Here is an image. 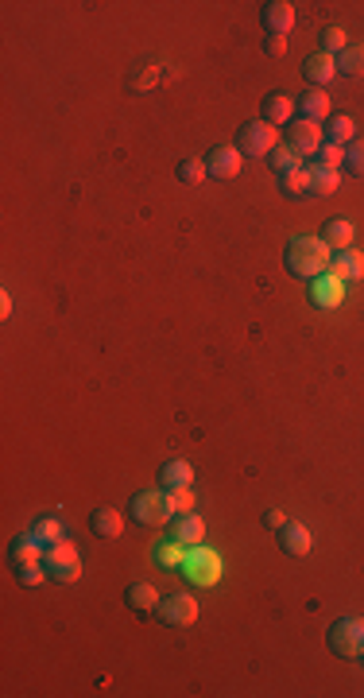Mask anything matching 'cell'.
Here are the masks:
<instances>
[{
    "label": "cell",
    "instance_id": "1",
    "mask_svg": "<svg viewBox=\"0 0 364 698\" xmlns=\"http://www.w3.org/2000/svg\"><path fill=\"white\" fill-rule=\"evenodd\" d=\"M330 260H334V249L326 244L322 237H307V233H299V237L287 241V252H284V264L287 272L295 279H318L330 272Z\"/></svg>",
    "mask_w": 364,
    "mask_h": 698
},
{
    "label": "cell",
    "instance_id": "2",
    "mask_svg": "<svg viewBox=\"0 0 364 698\" xmlns=\"http://www.w3.org/2000/svg\"><path fill=\"white\" fill-rule=\"evenodd\" d=\"M128 516H132L140 528H167V524L174 520L171 493H167V489H144V493L132 497V505H128Z\"/></svg>",
    "mask_w": 364,
    "mask_h": 698
},
{
    "label": "cell",
    "instance_id": "3",
    "mask_svg": "<svg viewBox=\"0 0 364 698\" xmlns=\"http://www.w3.org/2000/svg\"><path fill=\"white\" fill-rule=\"evenodd\" d=\"M326 644L342 660H360L364 656V617H342V621H334L330 633H326Z\"/></svg>",
    "mask_w": 364,
    "mask_h": 698
},
{
    "label": "cell",
    "instance_id": "4",
    "mask_svg": "<svg viewBox=\"0 0 364 698\" xmlns=\"http://www.w3.org/2000/svg\"><path fill=\"white\" fill-rule=\"evenodd\" d=\"M275 144H279V132L267 121H249V124H241V132H237V151L244 159L272 156Z\"/></svg>",
    "mask_w": 364,
    "mask_h": 698
},
{
    "label": "cell",
    "instance_id": "5",
    "mask_svg": "<svg viewBox=\"0 0 364 698\" xmlns=\"http://www.w3.org/2000/svg\"><path fill=\"white\" fill-rule=\"evenodd\" d=\"M43 566H47V578L55 582H74L81 575V558H78V547L74 543H51L43 551Z\"/></svg>",
    "mask_w": 364,
    "mask_h": 698
},
{
    "label": "cell",
    "instance_id": "6",
    "mask_svg": "<svg viewBox=\"0 0 364 698\" xmlns=\"http://www.w3.org/2000/svg\"><path fill=\"white\" fill-rule=\"evenodd\" d=\"M159 625H167V628H190L198 621V598H190V593H171V598H159Z\"/></svg>",
    "mask_w": 364,
    "mask_h": 698
},
{
    "label": "cell",
    "instance_id": "7",
    "mask_svg": "<svg viewBox=\"0 0 364 698\" xmlns=\"http://www.w3.org/2000/svg\"><path fill=\"white\" fill-rule=\"evenodd\" d=\"M326 144V132H322V124H314V121H302V116H295V121L287 124V148L295 151L299 159H307V156H318V148Z\"/></svg>",
    "mask_w": 364,
    "mask_h": 698
},
{
    "label": "cell",
    "instance_id": "8",
    "mask_svg": "<svg viewBox=\"0 0 364 698\" xmlns=\"http://www.w3.org/2000/svg\"><path fill=\"white\" fill-rule=\"evenodd\" d=\"M202 540H206V524L198 512H179L171 520V543L179 551H194V547H202Z\"/></svg>",
    "mask_w": 364,
    "mask_h": 698
},
{
    "label": "cell",
    "instance_id": "9",
    "mask_svg": "<svg viewBox=\"0 0 364 698\" xmlns=\"http://www.w3.org/2000/svg\"><path fill=\"white\" fill-rule=\"evenodd\" d=\"M241 159L244 156L237 148H214V151H209V159H206V174H209V179H237L241 167H244Z\"/></svg>",
    "mask_w": 364,
    "mask_h": 698
},
{
    "label": "cell",
    "instance_id": "10",
    "mask_svg": "<svg viewBox=\"0 0 364 698\" xmlns=\"http://www.w3.org/2000/svg\"><path fill=\"white\" fill-rule=\"evenodd\" d=\"M260 20H264L267 35H287L291 28H295V4H287V0H267Z\"/></svg>",
    "mask_w": 364,
    "mask_h": 698
},
{
    "label": "cell",
    "instance_id": "11",
    "mask_svg": "<svg viewBox=\"0 0 364 698\" xmlns=\"http://www.w3.org/2000/svg\"><path fill=\"white\" fill-rule=\"evenodd\" d=\"M275 543L284 547V555H291V558H302L310 551V528L307 524H284V528L275 532Z\"/></svg>",
    "mask_w": 364,
    "mask_h": 698
},
{
    "label": "cell",
    "instance_id": "12",
    "mask_svg": "<svg viewBox=\"0 0 364 698\" xmlns=\"http://www.w3.org/2000/svg\"><path fill=\"white\" fill-rule=\"evenodd\" d=\"M260 121H267L272 128H287L291 121H295V98H287V93H267Z\"/></svg>",
    "mask_w": 364,
    "mask_h": 698
},
{
    "label": "cell",
    "instance_id": "13",
    "mask_svg": "<svg viewBox=\"0 0 364 698\" xmlns=\"http://www.w3.org/2000/svg\"><path fill=\"white\" fill-rule=\"evenodd\" d=\"M124 601H128V609H132V613L151 617L159 609V590L151 586V582H132V586L124 590Z\"/></svg>",
    "mask_w": 364,
    "mask_h": 698
},
{
    "label": "cell",
    "instance_id": "14",
    "mask_svg": "<svg viewBox=\"0 0 364 698\" xmlns=\"http://www.w3.org/2000/svg\"><path fill=\"white\" fill-rule=\"evenodd\" d=\"M334 74H337V58H334V55H326V51L310 55L307 63H302V78H307L314 89H322L326 81H334Z\"/></svg>",
    "mask_w": 364,
    "mask_h": 698
},
{
    "label": "cell",
    "instance_id": "15",
    "mask_svg": "<svg viewBox=\"0 0 364 698\" xmlns=\"http://www.w3.org/2000/svg\"><path fill=\"white\" fill-rule=\"evenodd\" d=\"M353 237H357V226L349 217H330L322 226V241L330 244L334 252H345V249H353Z\"/></svg>",
    "mask_w": 364,
    "mask_h": 698
},
{
    "label": "cell",
    "instance_id": "16",
    "mask_svg": "<svg viewBox=\"0 0 364 698\" xmlns=\"http://www.w3.org/2000/svg\"><path fill=\"white\" fill-rule=\"evenodd\" d=\"M89 528L97 540H116V535L124 532V516L116 508L109 505H101V508H93V516H89Z\"/></svg>",
    "mask_w": 364,
    "mask_h": 698
},
{
    "label": "cell",
    "instance_id": "17",
    "mask_svg": "<svg viewBox=\"0 0 364 698\" xmlns=\"http://www.w3.org/2000/svg\"><path fill=\"white\" fill-rule=\"evenodd\" d=\"M330 272H334L337 279H342V284H353V279H360V276H364V252H357V249L334 252Z\"/></svg>",
    "mask_w": 364,
    "mask_h": 698
},
{
    "label": "cell",
    "instance_id": "18",
    "mask_svg": "<svg viewBox=\"0 0 364 698\" xmlns=\"http://www.w3.org/2000/svg\"><path fill=\"white\" fill-rule=\"evenodd\" d=\"M279 194L299 202V198H310V171L307 167H295L287 174H279Z\"/></svg>",
    "mask_w": 364,
    "mask_h": 698
},
{
    "label": "cell",
    "instance_id": "19",
    "mask_svg": "<svg viewBox=\"0 0 364 698\" xmlns=\"http://www.w3.org/2000/svg\"><path fill=\"white\" fill-rule=\"evenodd\" d=\"M159 481H163V489H186V485L194 481V465L182 462V458H171L159 470Z\"/></svg>",
    "mask_w": 364,
    "mask_h": 698
},
{
    "label": "cell",
    "instance_id": "20",
    "mask_svg": "<svg viewBox=\"0 0 364 698\" xmlns=\"http://www.w3.org/2000/svg\"><path fill=\"white\" fill-rule=\"evenodd\" d=\"M295 105H302V121L322 124L326 116H330V98H326L322 89H307V93H302V101H295Z\"/></svg>",
    "mask_w": 364,
    "mask_h": 698
},
{
    "label": "cell",
    "instance_id": "21",
    "mask_svg": "<svg viewBox=\"0 0 364 698\" xmlns=\"http://www.w3.org/2000/svg\"><path fill=\"white\" fill-rule=\"evenodd\" d=\"M314 302H318V307H337V302H342V279L334 272L314 279Z\"/></svg>",
    "mask_w": 364,
    "mask_h": 698
},
{
    "label": "cell",
    "instance_id": "22",
    "mask_svg": "<svg viewBox=\"0 0 364 698\" xmlns=\"http://www.w3.org/2000/svg\"><path fill=\"white\" fill-rule=\"evenodd\" d=\"M337 74L345 78H364V43H349L342 55H337Z\"/></svg>",
    "mask_w": 364,
    "mask_h": 698
},
{
    "label": "cell",
    "instance_id": "23",
    "mask_svg": "<svg viewBox=\"0 0 364 698\" xmlns=\"http://www.w3.org/2000/svg\"><path fill=\"white\" fill-rule=\"evenodd\" d=\"M310 171V198H330L337 194V171H322V167H307Z\"/></svg>",
    "mask_w": 364,
    "mask_h": 698
},
{
    "label": "cell",
    "instance_id": "24",
    "mask_svg": "<svg viewBox=\"0 0 364 698\" xmlns=\"http://www.w3.org/2000/svg\"><path fill=\"white\" fill-rule=\"evenodd\" d=\"M35 540H39L43 547H51V543H63V524H58L55 516H43V520H35L31 528H28Z\"/></svg>",
    "mask_w": 364,
    "mask_h": 698
},
{
    "label": "cell",
    "instance_id": "25",
    "mask_svg": "<svg viewBox=\"0 0 364 698\" xmlns=\"http://www.w3.org/2000/svg\"><path fill=\"white\" fill-rule=\"evenodd\" d=\"M357 132V124H353V116H334V124H330V144H337V148H349L353 144V136Z\"/></svg>",
    "mask_w": 364,
    "mask_h": 698
},
{
    "label": "cell",
    "instance_id": "26",
    "mask_svg": "<svg viewBox=\"0 0 364 698\" xmlns=\"http://www.w3.org/2000/svg\"><path fill=\"white\" fill-rule=\"evenodd\" d=\"M267 159H272V171H275V174H287V171L302 167V159H299L287 144H275V148H272V156H267Z\"/></svg>",
    "mask_w": 364,
    "mask_h": 698
},
{
    "label": "cell",
    "instance_id": "27",
    "mask_svg": "<svg viewBox=\"0 0 364 698\" xmlns=\"http://www.w3.org/2000/svg\"><path fill=\"white\" fill-rule=\"evenodd\" d=\"M318 163L314 167H322V171H337V167H345V148H337V144H322L318 148V156H314Z\"/></svg>",
    "mask_w": 364,
    "mask_h": 698
},
{
    "label": "cell",
    "instance_id": "28",
    "mask_svg": "<svg viewBox=\"0 0 364 698\" xmlns=\"http://www.w3.org/2000/svg\"><path fill=\"white\" fill-rule=\"evenodd\" d=\"M206 179V159H182L179 163V183H186V186H198Z\"/></svg>",
    "mask_w": 364,
    "mask_h": 698
},
{
    "label": "cell",
    "instance_id": "29",
    "mask_svg": "<svg viewBox=\"0 0 364 698\" xmlns=\"http://www.w3.org/2000/svg\"><path fill=\"white\" fill-rule=\"evenodd\" d=\"M345 171L364 179V140H353V144L345 148Z\"/></svg>",
    "mask_w": 364,
    "mask_h": 698
},
{
    "label": "cell",
    "instance_id": "30",
    "mask_svg": "<svg viewBox=\"0 0 364 698\" xmlns=\"http://www.w3.org/2000/svg\"><path fill=\"white\" fill-rule=\"evenodd\" d=\"M318 43H322V51H326V55H334V51L342 55L345 47H349V43H345V31H342V28H326Z\"/></svg>",
    "mask_w": 364,
    "mask_h": 698
},
{
    "label": "cell",
    "instance_id": "31",
    "mask_svg": "<svg viewBox=\"0 0 364 698\" xmlns=\"http://www.w3.org/2000/svg\"><path fill=\"white\" fill-rule=\"evenodd\" d=\"M167 493H171L174 516H179V512H194V493H190V485H186V489H167Z\"/></svg>",
    "mask_w": 364,
    "mask_h": 698
},
{
    "label": "cell",
    "instance_id": "32",
    "mask_svg": "<svg viewBox=\"0 0 364 698\" xmlns=\"http://www.w3.org/2000/svg\"><path fill=\"white\" fill-rule=\"evenodd\" d=\"M16 578L23 582V586H39V582L47 578V566H43V563H35V566H16Z\"/></svg>",
    "mask_w": 364,
    "mask_h": 698
},
{
    "label": "cell",
    "instance_id": "33",
    "mask_svg": "<svg viewBox=\"0 0 364 698\" xmlns=\"http://www.w3.org/2000/svg\"><path fill=\"white\" fill-rule=\"evenodd\" d=\"M284 51H287V39H284V35H267V39H264V55L284 58Z\"/></svg>",
    "mask_w": 364,
    "mask_h": 698
},
{
    "label": "cell",
    "instance_id": "34",
    "mask_svg": "<svg viewBox=\"0 0 364 698\" xmlns=\"http://www.w3.org/2000/svg\"><path fill=\"white\" fill-rule=\"evenodd\" d=\"M284 524H287V520H284V512H264V528H267V532H279Z\"/></svg>",
    "mask_w": 364,
    "mask_h": 698
},
{
    "label": "cell",
    "instance_id": "35",
    "mask_svg": "<svg viewBox=\"0 0 364 698\" xmlns=\"http://www.w3.org/2000/svg\"><path fill=\"white\" fill-rule=\"evenodd\" d=\"M0 314H4V319L12 314V299H8V291H4V295H0Z\"/></svg>",
    "mask_w": 364,
    "mask_h": 698
},
{
    "label": "cell",
    "instance_id": "36",
    "mask_svg": "<svg viewBox=\"0 0 364 698\" xmlns=\"http://www.w3.org/2000/svg\"><path fill=\"white\" fill-rule=\"evenodd\" d=\"M360 660H364V656H360Z\"/></svg>",
    "mask_w": 364,
    "mask_h": 698
}]
</instances>
